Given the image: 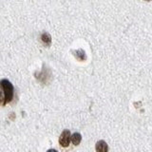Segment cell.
I'll use <instances>...</instances> for the list:
<instances>
[{"label": "cell", "mask_w": 152, "mask_h": 152, "mask_svg": "<svg viewBox=\"0 0 152 152\" xmlns=\"http://www.w3.org/2000/svg\"><path fill=\"white\" fill-rule=\"evenodd\" d=\"M145 1H150V0H145Z\"/></svg>", "instance_id": "cell-7"}, {"label": "cell", "mask_w": 152, "mask_h": 152, "mask_svg": "<svg viewBox=\"0 0 152 152\" xmlns=\"http://www.w3.org/2000/svg\"><path fill=\"white\" fill-rule=\"evenodd\" d=\"M1 87L3 89V95H2V104L6 103H10L12 100L13 97V87L11 82L8 80H2L1 81Z\"/></svg>", "instance_id": "cell-1"}, {"label": "cell", "mask_w": 152, "mask_h": 152, "mask_svg": "<svg viewBox=\"0 0 152 152\" xmlns=\"http://www.w3.org/2000/svg\"><path fill=\"white\" fill-rule=\"evenodd\" d=\"M74 56L80 61H85L87 59V56H86V52L83 50H72Z\"/></svg>", "instance_id": "cell-4"}, {"label": "cell", "mask_w": 152, "mask_h": 152, "mask_svg": "<svg viewBox=\"0 0 152 152\" xmlns=\"http://www.w3.org/2000/svg\"><path fill=\"white\" fill-rule=\"evenodd\" d=\"M70 141H71V135H70L69 130H68V129L64 130L63 132L61 133V135L59 137V144H60V145H62L63 147L69 146Z\"/></svg>", "instance_id": "cell-2"}, {"label": "cell", "mask_w": 152, "mask_h": 152, "mask_svg": "<svg viewBox=\"0 0 152 152\" xmlns=\"http://www.w3.org/2000/svg\"><path fill=\"white\" fill-rule=\"evenodd\" d=\"M95 149H96L97 152H107L108 150V146L104 141H98L96 142Z\"/></svg>", "instance_id": "cell-3"}, {"label": "cell", "mask_w": 152, "mask_h": 152, "mask_svg": "<svg viewBox=\"0 0 152 152\" xmlns=\"http://www.w3.org/2000/svg\"><path fill=\"white\" fill-rule=\"evenodd\" d=\"M41 39L43 41V43L46 45H50V42H51V37L50 35L49 34V33H43V34L41 35Z\"/></svg>", "instance_id": "cell-6"}, {"label": "cell", "mask_w": 152, "mask_h": 152, "mask_svg": "<svg viewBox=\"0 0 152 152\" xmlns=\"http://www.w3.org/2000/svg\"><path fill=\"white\" fill-rule=\"evenodd\" d=\"M81 140H82V136H81L80 133L75 132L71 135V142L74 145H78L81 142Z\"/></svg>", "instance_id": "cell-5"}]
</instances>
